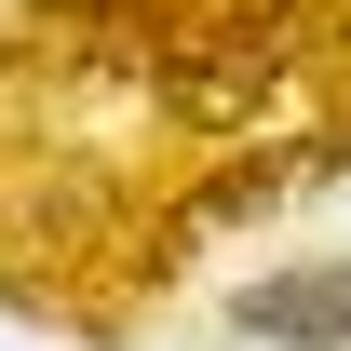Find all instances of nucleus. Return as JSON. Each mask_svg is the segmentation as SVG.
I'll return each mask as SVG.
<instances>
[{
	"label": "nucleus",
	"instance_id": "obj_1",
	"mask_svg": "<svg viewBox=\"0 0 351 351\" xmlns=\"http://www.w3.org/2000/svg\"><path fill=\"white\" fill-rule=\"evenodd\" d=\"M230 338L257 351H351V257H284L230 298Z\"/></svg>",
	"mask_w": 351,
	"mask_h": 351
}]
</instances>
